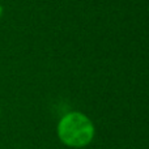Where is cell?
Listing matches in <instances>:
<instances>
[{
    "label": "cell",
    "mask_w": 149,
    "mask_h": 149,
    "mask_svg": "<svg viewBox=\"0 0 149 149\" xmlns=\"http://www.w3.org/2000/svg\"><path fill=\"white\" fill-rule=\"evenodd\" d=\"M58 134L60 140L68 147L81 148L92 141L94 127L84 114L71 113L60 120Z\"/></svg>",
    "instance_id": "cell-1"
},
{
    "label": "cell",
    "mask_w": 149,
    "mask_h": 149,
    "mask_svg": "<svg viewBox=\"0 0 149 149\" xmlns=\"http://www.w3.org/2000/svg\"><path fill=\"white\" fill-rule=\"evenodd\" d=\"M0 15H1V7H0Z\"/></svg>",
    "instance_id": "cell-2"
}]
</instances>
